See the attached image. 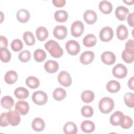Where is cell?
I'll return each instance as SVG.
<instances>
[{
    "label": "cell",
    "mask_w": 134,
    "mask_h": 134,
    "mask_svg": "<svg viewBox=\"0 0 134 134\" xmlns=\"http://www.w3.org/2000/svg\"><path fill=\"white\" fill-rule=\"evenodd\" d=\"M44 48L54 58H60L63 53V51L59 44L53 40H50L44 44Z\"/></svg>",
    "instance_id": "cell-1"
},
{
    "label": "cell",
    "mask_w": 134,
    "mask_h": 134,
    "mask_svg": "<svg viewBox=\"0 0 134 134\" xmlns=\"http://www.w3.org/2000/svg\"><path fill=\"white\" fill-rule=\"evenodd\" d=\"M98 107L102 113L108 114L112 111L114 107V100L108 97H103L99 102Z\"/></svg>",
    "instance_id": "cell-2"
},
{
    "label": "cell",
    "mask_w": 134,
    "mask_h": 134,
    "mask_svg": "<svg viewBox=\"0 0 134 134\" xmlns=\"http://www.w3.org/2000/svg\"><path fill=\"white\" fill-rule=\"evenodd\" d=\"M32 100L37 105H43L48 100V96L44 92L37 91L32 94Z\"/></svg>",
    "instance_id": "cell-3"
},
{
    "label": "cell",
    "mask_w": 134,
    "mask_h": 134,
    "mask_svg": "<svg viewBox=\"0 0 134 134\" xmlns=\"http://www.w3.org/2000/svg\"><path fill=\"white\" fill-rule=\"evenodd\" d=\"M65 48L68 53L71 55H75L80 51V46L78 42L74 40H70L65 43Z\"/></svg>",
    "instance_id": "cell-4"
},
{
    "label": "cell",
    "mask_w": 134,
    "mask_h": 134,
    "mask_svg": "<svg viewBox=\"0 0 134 134\" xmlns=\"http://www.w3.org/2000/svg\"><path fill=\"white\" fill-rule=\"evenodd\" d=\"M84 30V26L80 20H76L71 25V32L72 35L74 37H80Z\"/></svg>",
    "instance_id": "cell-5"
},
{
    "label": "cell",
    "mask_w": 134,
    "mask_h": 134,
    "mask_svg": "<svg viewBox=\"0 0 134 134\" xmlns=\"http://www.w3.org/2000/svg\"><path fill=\"white\" fill-rule=\"evenodd\" d=\"M127 69L122 64L118 63L116 64L112 70L113 75L118 79H123L125 77L127 74Z\"/></svg>",
    "instance_id": "cell-6"
},
{
    "label": "cell",
    "mask_w": 134,
    "mask_h": 134,
    "mask_svg": "<svg viewBox=\"0 0 134 134\" xmlns=\"http://www.w3.org/2000/svg\"><path fill=\"white\" fill-rule=\"evenodd\" d=\"M99 38L103 42H108L111 40L114 36V31L113 29L106 26L103 27L99 32Z\"/></svg>",
    "instance_id": "cell-7"
},
{
    "label": "cell",
    "mask_w": 134,
    "mask_h": 134,
    "mask_svg": "<svg viewBox=\"0 0 134 134\" xmlns=\"http://www.w3.org/2000/svg\"><path fill=\"white\" fill-rule=\"evenodd\" d=\"M58 80L59 83L64 87H69L72 84V78L70 74L65 71H62L59 73Z\"/></svg>",
    "instance_id": "cell-8"
},
{
    "label": "cell",
    "mask_w": 134,
    "mask_h": 134,
    "mask_svg": "<svg viewBox=\"0 0 134 134\" xmlns=\"http://www.w3.org/2000/svg\"><path fill=\"white\" fill-rule=\"evenodd\" d=\"M7 118L9 124L12 126H16L20 123V114L16 110L7 112Z\"/></svg>",
    "instance_id": "cell-9"
},
{
    "label": "cell",
    "mask_w": 134,
    "mask_h": 134,
    "mask_svg": "<svg viewBox=\"0 0 134 134\" xmlns=\"http://www.w3.org/2000/svg\"><path fill=\"white\" fill-rule=\"evenodd\" d=\"M53 36L59 40L64 39L68 34L67 28L63 25H58L55 27L53 31Z\"/></svg>",
    "instance_id": "cell-10"
},
{
    "label": "cell",
    "mask_w": 134,
    "mask_h": 134,
    "mask_svg": "<svg viewBox=\"0 0 134 134\" xmlns=\"http://www.w3.org/2000/svg\"><path fill=\"white\" fill-rule=\"evenodd\" d=\"M15 109L21 115H27L29 110V105L28 102L24 100L18 101L15 106Z\"/></svg>",
    "instance_id": "cell-11"
},
{
    "label": "cell",
    "mask_w": 134,
    "mask_h": 134,
    "mask_svg": "<svg viewBox=\"0 0 134 134\" xmlns=\"http://www.w3.org/2000/svg\"><path fill=\"white\" fill-rule=\"evenodd\" d=\"M102 62L107 65H111L116 61V56L111 51H105L101 55Z\"/></svg>",
    "instance_id": "cell-12"
},
{
    "label": "cell",
    "mask_w": 134,
    "mask_h": 134,
    "mask_svg": "<svg viewBox=\"0 0 134 134\" xmlns=\"http://www.w3.org/2000/svg\"><path fill=\"white\" fill-rule=\"evenodd\" d=\"M83 18L87 24L92 25L96 22L97 18V14L94 10L88 9L84 13Z\"/></svg>",
    "instance_id": "cell-13"
},
{
    "label": "cell",
    "mask_w": 134,
    "mask_h": 134,
    "mask_svg": "<svg viewBox=\"0 0 134 134\" xmlns=\"http://www.w3.org/2000/svg\"><path fill=\"white\" fill-rule=\"evenodd\" d=\"M94 53L91 51H86L83 52L80 58V62L82 64L87 65L90 64L94 59Z\"/></svg>",
    "instance_id": "cell-14"
},
{
    "label": "cell",
    "mask_w": 134,
    "mask_h": 134,
    "mask_svg": "<svg viewBox=\"0 0 134 134\" xmlns=\"http://www.w3.org/2000/svg\"><path fill=\"white\" fill-rule=\"evenodd\" d=\"M129 13V9L123 6H118L115 10V15L117 18L121 21H123L126 19Z\"/></svg>",
    "instance_id": "cell-15"
},
{
    "label": "cell",
    "mask_w": 134,
    "mask_h": 134,
    "mask_svg": "<svg viewBox=\"0 0 134 134\" xmlns=\"http://www.w3.org/2000/svg\"><path fill=\"white\" fill-rule=\"evenodd\" d=\"M59 66L58 63L54 60H50L47 61L44 64L45 70L49 73H54L59 69Z\"/></svg>",
    "instance_id": "cell-16"
},
{
    "label": "cell",
    "mask_w": 134,
    "mask_h": 134,
    "mask_svg": "<svg viewBox=\"0 0 134 134\" xmlns=\"http://www.w3.org/2000/svg\"><path fill=\"white\" fill-rule=\"evenodd\" d=\"M31 126L34 130L37 132L42 131L45 127V122L42 118L37 117L32 120Z\"/></svg>",
    "instance_id": "cell-17"
},
{
    "label": "cell",
    "mask_w": 134,
    "mask_h": 134,
    "mask_svg": "<svg viewBox=\"0 0 134 134\" xmlns=\"http://www.w3.org/2000/svg\"><path fill=\"white\" fill-rule=\"evenodd\" d=\"M116 34L117 38L121 40H124L127 38L128 31L127 27L124 25H120L117 28Z\"/></svg>",
    "instance_id": "cell-18"
},
{
    "label": "cell",
    "mask_w": 134,
    "mask_h": 134,
    "mask_svg": "<svg viewBox=\"0 0 134 134\" xmlns=\"http://www.w3.org/2000/svg\"><path fill=\"white\" fill-rule=\"evenodd\" d=\"M30 14L29 12L25 9L19 10L16 14L17 20L22 23H27L30 18Z\"/></svg>",
    "instance_id": "cell-19"
},
{
    "label": "cell",
    "mask_w": 134,
    "mask_h": 134,
    "mask_svg": "<svg viewBox=\"0 0 134 134\" xmlns=\"http://www.w3.org/2000/svg\"><path fill=\"white\" fill-rule=\"evenodd\" d=\"M99 10L104 14H109L113 10V6L110 2L107 1H102L98 5Z\"/></svg>",
    "instance_id": "cell-20"
},
{
    "label": "cell",
    "mask_w": 134,
    "mask_h": 134,
    "mask_svg": "<svg viewBox=\"0 0 134 134\" xmlns=\"http://www.w3.org/2000/svg\"><path fill=\"white\" fill-rule=\"evenodd\" d=\"M17 79L18 75L14 70L7 71L4 76V80L5 82L8 84H13L15 83L17 81Z\"/></svg>",
    "instance_id": "cell-21"
},
{
    "label": "cell",
    "mask_w": 134,
    "mask_h": 134,
    "mask_svg": "<svg viewBox=\"0 0 134 134\" xmlns=\"http://www.w3.org/2000/svg\"><path fill=\"white\" fill-rule=\"evenodd\" d=\"M95 124L91 120H84L81 124V129L85 133H91L95 130Z\"/></svg>",
    "instance_id": "cell-22"
},
{
    "label": "cell",
    "mask_w": 134,
    "mask_h": 134,
    "mask_svg": "<svg viewBox=\"0 0 134 134\" xmlns=\"http://www.w3.org/2000/svg\"><path fill=\"white\" fill-rule=\"evenodd\" d=\"M36 35L38 40L43 41L48 38L49 32L46 28L43 26H40L36 29Z\"/></svg>",
    "instance_id": "cell-23"
},
{
    "label": "cell",
    "mask_w": 134,
    "mask_h": 134,
    "mask_svg": "<svg viewBox=\"0 0 134 134\" xmlns=\"http://www.w3.org/2000/svg\"><path fill=\"white\" fill-rule=\"evenodd\" d=\"M97 39L93 34H88L86 35L83 39V43L86 47H92L96 43Z\"/></svg>",
    "instance_id": "cell-24"
},
{
    "label": "cell",
    "mask_w": 134,
    "mask_h": 134,
    "mask_svg": "<svg viewBox=\"0 0 134 134\" xmlns=\"http://www.w3.org/2000/svg\"><path fill=\"white\" fill-rule=\"evenodd\" d=\"M63 132L65 134H76L77 132V128L75 124L69 121L63 126Z\"/></svg>",
    "instance_id": "cell-25"
},
{
    "label": "cell",
    "mask_w": 134,
    "mask_h": 134,
    "mask_svg": "<svg viewBox=\"0 0 134 134\" xmlns=\"http://www.w3.org/2000/svg\"><path fill=\"white\" fill-rule=\"evenodd\" d=\"M29 94L27 89L24 87H18L15 90L14 95L16 98L21 99L27 98Z\"/></svg>",
    "instance_id": "cell-26"
},
{
    "label": "cell",
    "mask_w": 134,
    "mask_h": 134,
    "mask_svg": "<svg viewBox=\"0 0 134 134\" xmlns=\"http://www.w3.org/2000/svg\"><path fill=\"white\" fill-rule=\"evenodd\" d=\"M120 88V83L115 80L109 81L106 84L107 90L111 93H115L118 92Z\"/></svg>",
    "instance_id": "cell-27"
},
{
    "label": "cell",
    "mask_w": 134,
    "mask_h": 134,
    "mask_svg": "<svg viewBox=\"0 0 134 134\" xmlns=\"http://www.w3.org/2000/svg\"><path fill=\"white\" fill-rule=\"evenodd\" d=\"M121 58L127 63H131L134 59V51L125 49L122 52Z\"/></svg>",
    "instance_id": "cell-28"
},
{
    "label": "cell",
    "mask_w": 134,
    "mask_h": 134,
    "mask_svg": "<svg viewBox=\"0 0 134 134\" xmlns=\"http://www.w3.org/2000/svg\"><path fill=\"white\" fill-rule=\"evenodd\" d=\"M54 19L59 23H63L68 18V13L64 10H59L56 11L54 14Z\"/></svg>",
    "instance_id": "cell-29"
},
{
    "label": "cell",
    "mask_w": 134,
    "mask_h": 134,
    "mask_svg": "<svg viewBox=\"0 0 134 134\" xmlns=\"http://www.w3.org/2000/svg\"><path fill=\"white\" fill-rule=\"evenodd\" d=\"M26 84L28 87L31 89H35L39 87L40 82L36 76H29L26 80Z\"/></svg>",
    "instance_id": "cell-30"
},
{
    "label": "cell",
    "mask_w": 134,
    "mask_h": 134,
    "mask_svg": "<svg viewBox=\"0 0 134 134\" xmlns=\"http://www.w3.org/2000/svg\"><path fill=\"white\" fill-rule=\"evenodd\" d=\"M1 104L3 108L10 109L14 105V100L11 96H5L2 98Z\"/></svg>",
    "instance_id": "cell-31"
},
{
    "label": "cell",
    "mask_w": 134,
    "mask_h": 134,
    "mask_svg": "<svg viewBox=\"0 0 134 134\" xmlns=\"http://www.w3.org/2000/svg\"><path fill=\"white\" fill-rule=\"evenodd\" d=\"M122 112L120 111H115L110 117V122L113 126H118L120 124V120L123 116Z\"/></svg>",
    "instance_id": "cell-32"
},
{
    "label": "cell",
    "mask_w": 134,
    "mask_h": 134,
    "mask_svg": "<svg viewBox=\"0 0 134 134\" xmlns=\"http://www.w3.org/2000/svg\"><path fill=\"white\" fill-rule=\"evenodd\" d=\"M95 98L94 93L90 90H86L82 92L81 94V99L85 103L92 102Z\"/></svg>",
    "instance_id": "cell-33"
},
{
    "label": "cell",
    "mask_w": 134,
    "mask_h": 134,
    "mask_svg": "<svg viewBox=\"0 0 134 134\" xmlns=\"http://www.w3.org/2000/svg\"><path fill=\"white\" fill-rule=\"evenodd\" d=\"M66 93L65 90L62 88H57L53 92V97L57 101L63 100L66 96Z\"/></svg>",
    "instance_id": "cell-34"
},
{
    "label": "cell",
    "mask_w": 134,
    "mask_h": 134,
    "mask_svg": "<svg viewBox=\"0 0 134 134\" xmlns=\"http://www.w3.org/2000/svg\"><path fill=\"white\" fill-rule=\"evenodd\" d=\"M23 39L28 46L34 45L35 43V38L33 34L29 31H26L23 34Z\"/></svg>",
    "instance_id": "cell-35"
},
{
    "label": "cell",
    "mask_w": 134,
    "mask_h": 134,
    "mask_svg": "<svg viewBox=\"0 0 134 134\" xmlns=\"http://www.w3.org/2000/svg\"><path fill=\"white\" fill-rule=\"evenodd\" d=\"M132 124L133 121L131 117L128 116L123 115L120 120L119 125L124 129H128L132 126Z\"/></svg>",
    "instance_id": "cell-36"
},
{
    "label": "cell",
    "mask_w": 134,
    "mask_h": 134,
    "mask_svg": "<svg viewBox=\"0 0 134 134\" xmlns=\"http://www.w3.org/2000/svg\"><path fill=\"white\" fill-rule=\"evenodd\" d=\"M34 57L35 60L37 62H41L46 59L47 55L44 51L40 49H38L35 51Z\"/></svg>",
    "instance_id": "cell-37"
},
{
    "label": "cell",
    "mask_w": 134,
    "mask_h": 134,
    "mask_svg": "<svg viewBox=\"0 0 134 134\" xmlns=\"http://www.w3.org/2000/svg\"><path fill=\"white\" fill-rule=\"evenodd\" d=\"M0 52L1 60L4 63L9 62L11 59V53L10 51L6 48H0Z\"/></svg>",
    "instance_id": "cell-38"
},
{
    "label": "cell",
    "mask_w": 134,
    "mask_h": 134,
    "mask_svg": "<svg viewBox=\"0 0 134 134\" xmlns=\"http://www.w3.org/2000/svg\"><path fill=\"white\" fill-rule=\"evenodd\" d=\"M124 102L126 105L130 108L134 107V94L132 93H127L124 95Z\"/></svg>",
    "instance_id": "cell-39"
},
{
    "label": "cell",
    "mask_w": 134,
    "mask_h": 134,
    "mask_svg": "<svg viewBox=\"0 0 134 134\" xmlns=\"http://www.w3.org/2000/svg\"><path fill=\"white\" fill-rule=\"evenodd\" d=\"M81 112L82 116L86 118L91 117L94 114L93 108L89 105H85L83 106L81 108Z\"/></svg>",
    "instance_id": "cell-40"
},
{
    "label": "cell",
    "mask_w": 134,
    "mask_h": 134,
    "mask_svg": "<svg viewBox=\"0 0 134 134\" xmlns=\"http://www.w3.org/2000/svg\"><path fill=\"white\" fill-rule=\"evenodd\" d=\"M12 49L15 52L20 51L23 48V43L22 41L19 39H15L13 40L10 44Z\"/></svg>",
    "instance_id": "cell-41"
},
{
    "label": "cell",
    "mask_w": 134,
    "mask_h": 134,
    "mask_svg": "<svg viewBox=\"0 0 134 134\" xmlns=\"http://www.w3.org/2000/svg\"><path fill=\"white\" fill-rule=\"evenodd\" d=\"M18 58L21 62H27L29 61L31 58V53L27 50H23L19 53Z\"/></svg>",
    "instance_id": "cell-42"
},
{
    "label": "cell",
    "mask_w": 134,
    "mask_h": 134,
    "mask_svg": "<svg viewBox=\"0 0 134 134\" xmlns=\"http://www.w3.org/2000/svg\"><path fill=\"white\" fill-rule=\"evenodd\" d=\"M7 120V113H3L0 117V125L1 127H6L9 125Z\"/></svg>",
    "instance_id": "cell-43"
},
{
    "label": "cell",
    "mask_w": 134,
    "mask_h": 134,
    "mask_svg": "<svg viewBox=\"0 0 134 134\" xmlns=\"http://www.w3.org/2000/svg\"><path fill=\"white\" fill-rule=\"evenodd\" d=\"M0 44H1V48H6L8 46V41L7 38L3 36H0Z\"/></svg>",
    "instance_id": "cell-44"
},
{
    "label": "cell",
    "mask_w": 134,
    "mask_h": 134,
    "mask_svg": "<svg viewBox=\"0 0 134 134\" xmlns=\"http://www.w3.org/2000/svg\"><path fill=\"white\" fill-rule=\"evenodd\" d=\"M52 3L54 6L57 7H61L65 5V0H53Z\"/></svg>",
    "instance_id": "cell-45"
},
{
    "label": "cell",
    "mask_w": 134,
    "mask_h": 134,
    "mask_svg": "<svg viewBox=\"0 0 134 134\" xmlns=\"http://www.w3.org/2000/svg\"><path fill=\"white\" fill-rule=\"evenodd\" d=\"M133 40L132 39H129L125 45V49L130 50H133L134 51V47H133Z\"/></svg>",
    "instance_id": "cell-46"
},
{
    "label": "cell",
    "mask_w": 134,
    "mask_h": 134,
    "mask_svg": "<svg viewBox=\"0 0 134 134\" xmlns=\"http://www.w3.org/2000/svg\"><path fill=\"white\" fill-rule=\"evenodd\" d=\"M133 17H134V13L132 12L130 13L128 16L127 17V21L129 26L133 27L134 26V21H133Z\"/></svg>",
    "instance_id": "cell-47"
},
{
    "label": "cell",
    "mask_w": 134,
    "mask_h": 134,
    "mask_svg": "<svg viewBox=\"0 0 134 134\" xmlns=\"http://www.w3.org/2000/svg\"><path fill=\"white\" fill-rule=\"evenodd\" d=\"M128 86L132 90H134L133 87V76L131 77L128 81Z\"/></svg>",
    "instance_id": "cell-48"
},
{
    "label": "cell",
    "mask_w": 134,
    "mask_h": 134,
    "mask_svg": "<svg viewBox=\"0 0 134 134\" xmlns=\"http://www.w3.org/2000/svg\"><path fill=\"white\" fill-rule=\"evenodd\" d=\"M124 3L127 4V5H132L133 4V1H131L130 2V1H124Z\"/></svg>",
    "instance_id": "cell-49"
}]
</instances>
